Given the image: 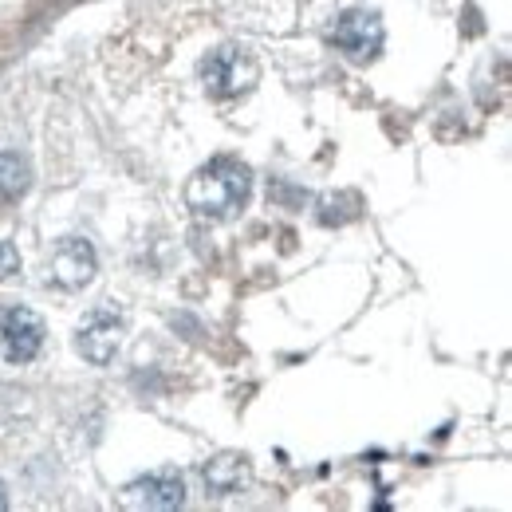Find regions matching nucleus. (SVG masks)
Instances as JSON below:
<instances>
[{
	"instance_id": "nucleus-1",
	"label": "nucleus",
	"mask_w": 512,
	"mask_h": 512,
	"mask_svg": "<svg viewBox=\"0 0 512 512\" xmlns=\"http://www.w3.org/2000/svg\"><path fill=\"white\" fill-rule=\"evenodd\" d=\"M253 193V174L245 162L237 158H213L209 166H201L186 186V205L197 217H213V221H229L245 209Z\"/></svg>"
},
{
	"instance_id": "nucleus-2",
	"label": "nucleus",
	"mask_w": 512,
	"mask_h": 512,
	"mask_svg": "<svg viewBox=\"0 0 512 512\" xmlns=\"http://www.w3.org/2000/svg\"><path fill=\"white\" fill-rule=\"evenodd\" d=\"M201 79H205V91L213 99H237V95L253 91V83L260 79V67L241 48H217L201 64Z\"/></svg>"
},
{
	"instance_id": "nucleus-3",
	"label": "nucleus",
	"mask_w": 512,
	"mask_h": 512,
	"mask_svg": "<svg viewBox=\"0 0 512 512\" xmlns=\"http://www.w3.org/2000/svg\"><path fill=\"white\" fill-rule=\"evenodd\" d=\"M383 20L379 12H367V8H351L335 20L331 28V44L351 60V64H371L379 52H383Z\"/></svg>"
},
{
	"instance_id": "nucleus-4",
	"label": "nucleus",
	"mask_w": 512,
	"mask_h": 512,
	"mask_svg": "<svg viewBox=\"0 0 512 512\" xmlns=\"http://www.w3.org/2000/svg\"><path fill=\"white\" fill-rule=\"evenodd\" d=\"M40 347H44V320L32 308H12L0 320V351L12 367L32 363L40 355Z\"/></svg>"
},
{
	"instance_id": "nucleus-5",
	"label": "nucleus",
	"mask_w": 512,
	"mask_h": 512,
	"mask_svg": "<svg viewBox=\"0 0 512 512\" xmlns=\"http://www.w3.org/2000/svg\"><path fill=\"white\" fill-rule=\"evenodd\" d=\"M95 272H99L95 249H91L87 241H79V237L60 241L56 253H52V260H48V280L60 284V288H67V292L87 288V284L95 280Z\"/></svg>"
},
{
	"instance_id": "nucleus-6",
	"label": "nucleus",
	"mask_w": 512,
	"mask_h": 512,
	"mask_svg": "<svg viewBox=\"0 0 512 512\" xmlns=\"http://www.w3.org/2000/svg\"><path fill=\"white\" fill-rule=\"evenodd\" d=\"M119 343H123V320H119L111 308L91 312V320L83 323L79 335H75V351H79L87 363H95V367H107V363L115 359Z\"/></svg>"
},
{
	"instance_id": "nucleus-7",
	"label": "nucleus",
	"mask_w": 512,
	"mask_h": 512,
	"mask_svg": "<svg viewBox=\"0 0 512 512\" xmlns=\"http://www.w3.org/2000/svg\"><path fill=\"white\" fill-rule=\"evenodd\" d=\"M123 501H127L130 509H182V501H186V485H182V477L174 473V469H162V473H146V477H138V481H130L127 489H123Z\"/></svg>"
},
{
	"instance_id": "nucleus-8",
	"label": "nucleus",
	"mask_w": 512,
	"mask_h": 512,
	"mask_svg": "<svg viewBox=\"0 0 512 512\" xmlns=\"http://www.w3.org/2000/svg\"><path fill=\"white\" fill-rule=\"evenodd\" d=\"M249 481H253V461L245 453H217L205 465V489L213 497H233V493L249 489Z\"/></svg>"
},
{
	"instance_id": "nucleus-9",
	"label": "nucleus",
	"mask_w": 512,
	"mask_h": 512,
	"mask_svg": "<svg viewBox=\"0 0 512 512\" xmlns=\"http://www.w3.org/2000/svg\"><path fill=\"white\" fill-rule=\"evenodd\" d=\"M28 190H32V166H28V158L4 150L0 154V201H20Z\"/></svg>"
},
{
	"instance_id": "nucleus-10",
	"label": "nucleus",
	"mask_w": 512,
	"mask_h": 512,
	"mask_svg": "<svg viewBox=\"0 0 512 512\" xmlns=\"http://www.w3.org/2000/svg\"><path fill=\"white\" fill-rule=\"evenodd\" d=\"M20 272V253H16V245L12 241H0V280H8V276H16Z\"/></svg>"
},
{
	"instance_id": "nucleus-11",
	"label": "nucleus",
	"mask_w": 512,
	"mask_h": 512,
	"mask_svg": "<svg viewBox=\"0 0 512 512\" xmlns=\"http://www.w3.org/2000/svg\"><path fill=\"white\" fill-rule=\"evenodd\" d=\"M8 509V497H4V485H0V512Z\"/></svg>"
}]
</instances>
